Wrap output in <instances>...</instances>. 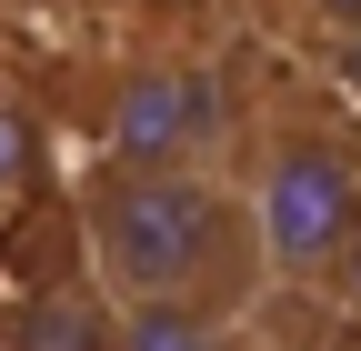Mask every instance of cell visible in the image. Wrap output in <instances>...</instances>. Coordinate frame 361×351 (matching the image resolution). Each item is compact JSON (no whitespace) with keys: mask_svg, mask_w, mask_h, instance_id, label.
Wrapping results in <instances>:
<instances>
[{"mask_svg":"<svg viewBox=\"0 0 361 351\" xmlns=\"http://www.w3.org/2000/svg\"><path fill=\"white\" fill-rule=\"evenodd\" d=\"M90 151L101 171H231L241 80L211 40H141L90 80Z\"/></svg>","mask_w":361,"mask_h":351,"instance_id":"3","label":"cell"},{"mask_svg":"<svg viewBox=\"0 0 361 351\" xmlns=\"http://www.w3.org/2000/svg\"><path fill=\"white\" fill-rule=\"evenodd\" d=\"M80 261L101 312H241L261 251L231 171H101L80 181Z\"/></svg>","mask_w":361,"mask_h":351,"instance_id":"1","label":"cell"},{"mask_svg":"<svg viewBox=\"0 0 361 351\" xmlns=\"http://www.w3.org/2000/svg\"><path fill=\"white\" fill-rule=\"evenodd\" d=\"M20 351H111V312H101L90 291H61V301H40V312H30Z\"/></svg>","mask_w":361,"mask_h":351,"instance_id":"5","label":"cell"},{"mask_svg":"<svg viewBox=\"0 0 361 351\" xmlns=\"http://www.w3.org/2000/svg\"><path fill=\"white\" fill-rule=\"evenodd\" d=\"M231 201L251 221L261 281H322L351 211H361V121L341 101H311V91H281V101L241 111Z\"/></svg>","mask_w":361,"mask_h":351,"instance_id":"2","label":"cell"},{"mask_svg":"<svg viewBox=\"0 0 361 351\" xmlns=\"http://www.w3.org/2000/svg\"><path fill=\"white\" fill-rule=\"evenodd\" d=\"M20 151H30V121H20V101H11V91H0V181L20 171Z\"/></svg>","mask_w":361,"mask_h":351,"instance_id":"7","label":"cell"},{"mask_svg":"<svg viewBox=\"0 0 361 351\" xmlns=\"http://www.w3.org/2000/svg\"><path fill=\"white\" fill-rule=\"evenodd\" d=\"M111 351H241V312H111Z\"/></svg>","mask_w":361,"mask_h":351,"instance_id":"4","label":"cell"},{"mask_svg":"<svg viewBox=\"0 0 361 351\" xmlns=\"http://www.w3.org/2000/svg\"><path fill=\"white\" fill-rule=\"evenodd\" d=\"M322 291H331L341 312L361 321V211H351V231H341V251H331V271H322Z\"/></svg>","mask_w":361,"mask_h":351,"instance_id":"6","label":"cell"},{"mask_svg":"<svg viewBox=\"0 0 361 351\" xmlns=\"http://www.w3.org/2000/svg\"><path fill=\"white\" fill-rule=\"evenodd\" d=\"M322 20H331V30H351V40H361V0H322Z\"/></svg>","mask_w":361,"mask_h":351,"instance_id":"8","label":"cell"}]
</instances>
